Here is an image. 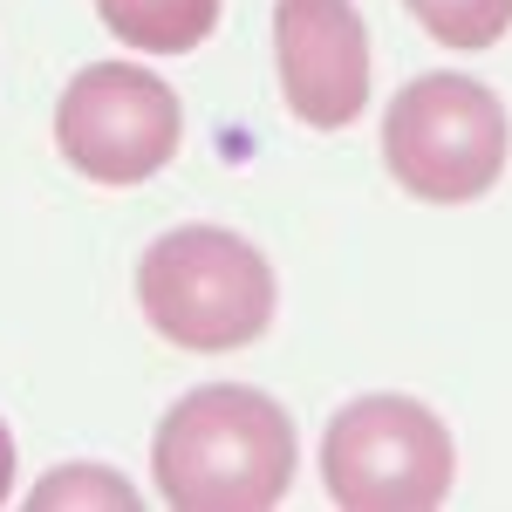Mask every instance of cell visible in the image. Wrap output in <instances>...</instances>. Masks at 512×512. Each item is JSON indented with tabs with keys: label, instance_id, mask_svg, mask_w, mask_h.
<instances>
[{
	"label": "cell",
	"instance_id": "obj_2",
	"mask_svg": "<svg viewBox=\"0 0 512 512\" xmlns=\"http://www.w3.org/2000/svg\"><path fill=\"white\" fill-rule=\"evenodd\" d=\"M137 301L171 349L233 355L267 335L280 287L253 239L226 233V226H178V233H158L144 246Z\"/></svg>",
	"mask_w": 512,
	"mask_h": 512
},
{
	"label": "cell",
	"instance_id": "obj_5",
	"mask_svg": "<svg viewBox=\"0 0 512 512\" xmlns=\"http://www.w3.org/2000/svg\"><path fill=\"white\" fill-rule=\"evenodd\" d=\"M185 144L178 89L137 62H89L55 96V151L89 185H144Z\"/></svg>",
	"mask_w": 512,
	"mask_h": 512
},
{
	"label": "cell",
	"instance_id": "obj_7",
	"mask_svg": "<svg viewBox=\"0 0 512 512\" xmlns=\"http://www.w3.org/2000/svg\"><path fill=\"white\" fill-rule=\"evenodd\" d=\"M96 21L137 55H192L219 28V0H96Z\"/></svg>",
	"mask_w": 512,
	"mask_h": 512
},
{
	"label": "cell",
	"instance_id": "obj_10",
	"mask_svg": "<svg viewBox=\"0 0 512 512\" xmlns=\"http://www.w3.org/2000/svg\"><path fill=\"white\" fill-rule=\"evenodd\" d=\"M7 492H14V437L0 424V506H7Z\"/></svg>",
	"mask_w": 512,
	"mask_h": 512
},
{
	"label": "cell",
	"instance_id": "obj_3",
	"mask_svg": "<svg viewBox=\"0 0 512 512\" xmlns=\"http://www.w3.org/2000/svg\"><path fill=\"white\" fill-rule=\"evenodd\" d=\"M512 123L485 82L431 69L383 110V164L424 205H472L506 178Z\"/></svg>",
	"mask_w": 512,
	"mask_h": 512
},
{
	"label": "cell",
	"instance_id": "obj_9",
	"mask_svg": "<svg viewBox=\"0 0 512 512\" xmlns=\"http://www.w3.org/2000/svg\"><path fill=\"white\" fill-rule=\"evenodd\" d=\"M35 506H123L137 512V492L123 485L117 472H103V465H62V472H48L35 485Z\"/></svg>",
	"mask_w": 512,
	"mask_h": 512
},
{
	"label": "cell",
	"instance_id": "obj_8",
	"mask_svg": "<svg viewBox=\"0 0 512 512\" xmlns=\"http://www.w3.org/2000/svg\"><path fill=\"white\" fill-rule=\"evenodd\" d=\"M417 14V28L437 41V48H499L512 35V0H403Z\"/></svg>",
	"mask_w": 512,
	"mask_h": 512
},
{
	"label": "cell",
	"instance_id": "obj_4",
	"mask_svg": "<svg viewBox=\"0 0 512 512\" xmlns=\"http://www.w3.org/2000/svg\"><path fill=\"white\" fill-rule=\"evenodd\" d=\"M458 444L431 403L417 396H355L328 417L321 437V485L349 512H431L451 499Z\"/></svg>",
	"mask_w": 512,
	"mask_h": 512
},
{
	"label": "cell",
	"instance_id": "obj_6",
	"mask_svg": "<svg viewBox=\"0 0 512 512\" xmlns=\"http://www.w3.org/2000/svg\"><path fill=\"white\" fill-rule=\"evenodd\" d=\"M280 103L308 130H349L369 110V28L355 0H274Z\"/></svg>",
	"mask_w": 512,
	"mask_h": 512
},
{
	"label": "cell",
	"instance_id": "obj_1",
	"mask_svg": "<svg viewBox=\"0 0 512 512\" xmlns=\"http://www.w3.org/2000/svg\"><path fill=\"white\" fill-rule=\"evenodd\" d=\"M301 465L294 417L253 383H205L164 410L151 437L158 499L178 512H267Z\"/></svg>",
	"mask_w": 512,
	"mask_h": 512
}]
</instances>
